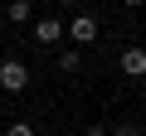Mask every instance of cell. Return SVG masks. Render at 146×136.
I'll return each mask as SVG.
<instances>
[{
  "label": "cell",
  "instance_id": "6da1fadb",
  "mask_svg": "<svg viewBox=\"0 0 146 136\" xmlns=\"http://www.w3.org/2000/svg\"><path fill=\"white\" fill-rule=\"evenodd\" d=\"M0 88H5L10 97L25 92V88H29V63L15 58V53H5V58H0Z\"/></svg>",
  "mask_w": 146,
  "mask_h": 136
},
{
  "label": "cell",
  "instance_id": "7a4b0ae2",
  "mask_svg": "<svg viewBox=\"0 0 146 136\" xmlns=\"http://www.w3.org/2000/svg\"><path fill=\"white\" fill-rule=\"evenodd\" d=\"M98 29H102V24H98V15H88V10H83V15H73V20H63V39H68V44H78V49H88V44L98 39Z\"/></svg>",
  "mask_w": 146,
  "mask_h": 136
},
{
  "label": "cell",
  "instance_id": "3957f363",
  "mask_svg": "<svg viewBox=\"0 0 146 136\" xmlns=\"http://www.w3.org/2000/svg\"><path fill=\"white\" fill-rule=\"evenodd\" d=\"M29 34H34V44H44V49H54V44L63 39V20H54V15H44V20H34V24H29Z\"/></svg>",
  "mask_w": 146,
  "mask_h": 136
},
{
  "label": "cell",
  "instance_id": "277c9868",
  "mask_svg": "<svg viewBox=\"0 0 146 136\" xmlns=\"http://www.w3.org/2000/svg\"><path fill=\"white\" fill-rule=\"evenodd\" d=\"M117 63H122V73H127V78H146V49H136V44H131V49H122V58H117Z\"/></svg>",
  "mask_w": 146,
  "mask_h": 136
},
{
  "label": "cell",
  "instance_id": "5b68a950",
  "mask_svg": "<svg viewBox=\"0 0 146 136\" xmlns=\"http://www.w3.org/2000/svg\"><path fill=\"white\" fill-rule=\"evenodd\" d=\"M5 20L10 24H29L34 20V5H29V0H10V5H5Z\"/></svg>",
  "mask_w": 146,
  "mask_h": 136
},
{
  "label": "cell",
  "instance_id": "8992f818",
  "mask_svg": "<svg viewBox=\"0 0 146 136\" xmlns=\"http://www.w3.org/2000/svg\"><path fill=\"white\" fill-rule=\"evenodd\" d=\"M78 68H83V49H78V44H68V49L58 53V73H78Z\"/></svg>",
  "mask_w": 146,
  "mask_h": 136
},
{
  "label": "cell",
  "instance_id": "52a82bcc",
  "mask_svg": "<svg viewBox=\"0 0 146 136\" xmlns=\"http://www.w3.org/2000/svg\"><path fill=\"white\" fill-rule=\"evenodd\" d=\"M107 136H141V126H136V121H122V126H112Z\"/></svg>",
  "mask_w": 146,
  "mask_h": 136
},
{
  "label": "cell",
  "instance_id": "ba28073f",
  "mask_svg": "<svg viewBox=\"0 0 146 136\" xmlns=\"http://www.w3.org/2000/svg\"><path fill=\"white\" fill-rule=\"evenodd\" d=\"M5 136H34V126H29V121H10V131H5Z\"/></svg>",
  "mask_w": 146,
  "mask_h": 136
},
{
  "label": "cell",
  "instance_id": "9c48e42d",
  "mask_svg": "<svg viewBox=\"0 0 146 136\" xmlns=\"http://www.w3.org/2000/svg\"><path fill=\"white\" fill-rule=\"evenodd\" d=\"M83 136H107V126H102V121H93V126H88Z\"/></svg>",
  "mask_w": 146,
  "mask_h": 136
},
{
  "label": "cell",
  "instance_id": "30bf717a",
  "mask_svg": "<svg viewBox=\"0 0 146 136\" xmlns=\"http://www.w3.org/2000/svg\"><path fill=\"white\" fill-rule=\"evenodd\" d=\"M122 5H127V10H141V5H146V0H122Z\"/></svg>",
  "mask_w": 146,
  "mask_h": 136
},
{
  "label": "cell",
  "instance_id": "8fae6325",
  "mask_svg": "<svg viewBox=\"0 0 146 136\" xmlns=\"http://www.w3.org/2000/svg\"><path fill=\"white\" fill-rule=\"evenodd\" d=\"M63 5H78V0H63Z\"/></svg>",
  "mask_w": 146,
  "mask_h": 136
}]
</instances>
